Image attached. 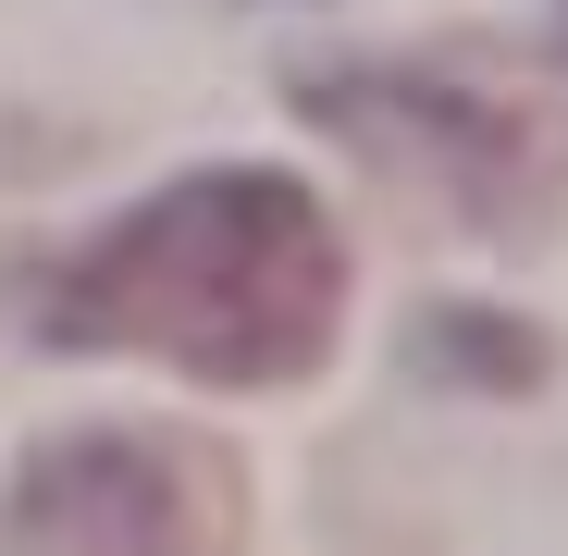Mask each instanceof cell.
Instances as JSON below:
<instances>
[{"label":"cell","mask_w":568,"mask_h":556,"mask_svg":"<svg viewBox=\"0 0 568 556\" xmlns=\"http://www.w3.org/2000/svg\"><path fill=\"white\" fill-rule=\"evenodd\" d=\"M235 532V471L199 433L87 421L13 457L0 556H211Z\"/></svg>","instance_id":"3957f363"},{"label":"cell","mask_w":568,"mask_h":556,"mask_svg":"<svg viewBox=\"0 0 568 556\" xmlns=\"http://www.w3.org/2000/svg\"><path fill=\"white\" fill-rule=\"evenodd\" d=\"M310 112L358 137L384 173H408L420 199H445L483 235H531L568 199V124L531 112L495 74H445V62H371V74H310Z\"/></svg>","instance_id":"7a4b0ae2"},{"label":"cell","mask_w":568,"mask_h":556,"mask_svg":"<svg viewBox=\"0 0 568 556\" xmlns=\"http://www.w3.org/2000/svg\"><path fill=\"white\" fill-rule=\"evenodd\" d=\"M334 334H346V235L297 173H260V161L136 199L38 285V346L161 358L211 396L310 384Z\"/></svg>","instance_id":"6da1fadb"}]
</instances>
